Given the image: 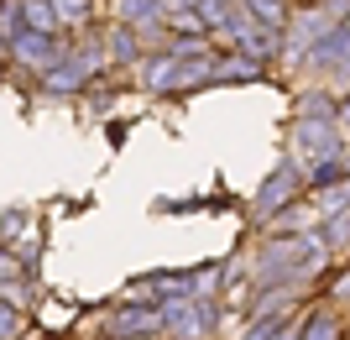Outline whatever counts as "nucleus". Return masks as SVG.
Listing matches in <instances>:
<instances>
[{
	"instance_id": "f257e3e1",
	"label": "nucleus",
	"mask_w": 350,
	"mask_h": 340,
	"mask_svg": "<svg viewBox=\"0 0 350 340\" xmlns=\"http://www.w3.org/2000/svg\"><path fill=\"white\" fill-rule=\"evenodd\" d=\"M298 147L329 152V147H335V136H329V126H324V120H304V126H298Z\"/></svg>"
},
{
	"instance_id": "f03ea898",
	"label": "nucleus",
	"mask_w": 350,
	"mask_h": 340,
	"mask_svg": "<svg viewBox=\"0 0 350 340\" xmlns=\"http://www.w3.org/2000/svg\"><path fill=\"white\" fill-rule=\"evenodd\" d=\"M282 194H293V173H288V168H282V173H278V178H272V183H267V189H262V199H256V209H262V215H267V209L278 205Z\"/></svg>"
},
{
	"instance_id": "7ed1b4c3",
	"label": "nucleus",
	"mask_w": 350,
	"mask_h": 340,
	"mask_svg": "<svg viewBox=\"0 0 350 340\" xmlns=\"http://www.w3.org/2000/svg\"><path fill=\"white\" fill-rule=\"evenodd\" d=\"M21 58L27 63H53V42L37 37V31H27V37H21Z\"/></svg>"
},
{
	"instance_id": "20e7f679",
	"label": "nucleus",
	"mask_w": 350,
	"mask_h": 340,
	"mask_svg": "<svg viewBox=\"0 0 350 340\" xmlns=\"http://www.w3.org/2000/svg\"><path fill=\"white\" fill-rule=\"evenodd\" d=\"M246 11H256L267 21V27H282V16H288V5L282 0H246Z\"/></svg>"
},
{
	"instance_id": "39448f33",
	"label": "nucleus",
	"mask_w": 350,
	"mask_h": 340,
	"mask_svg": "<svg viewBox=\"0 0 350 340\" xmlns=\"http://www.w3.org/2000/svg\"><path fill=\"white\" fill-rule=\"evenodd\" d=\"M340 178H345V168H340L335 157H329V152H324L319 163H314V183H340Z\"/></svg>"
},
{
	"instance_id": "423d86ee",
	"label": "nucleus",
	"mask_w": 350,
	"mask_h": 340,
	"mask_svg": "<svg viewBox=\"0 0 350 340\" xmlns=\"http://www.w3.org/2000/svg\"><path fill=\"white\" fill-rule=\"evenodd\" d=\"M215 74H225V79H256V63H246V58H235V63H219Z\"/></svg>"
},
{
	"instance_id": "0eeeda50",
	"label": "nucleus",
	"mask_w": 350,
	"mask_h": 340,
	"mask_svg": "<svg viewBox=\"0 0 350 340\" xmlns=\"http://www.w3.org/2000/svg\"><path fill=\"white\" fill-rule=\"evenodd\" d=\"M27 21L31 27H53V11H47L42 0H27Z\"/></svg>"
},
{
	"instance_id": "6e6552de",
	"label": "nucleus",
	"mask_w": 350,
	"mask_h": 340,
	"mask_svg": "<svg viewBox=\"0 0 350 340\" xmlns=\"http://www.w3.org/2000/svg\"><path fill=\"white\" fill-rule=\"evenodd\" d=\"M308 340H335V325H329V319H324V314H319V319L308 325Z\"/></svg>"
},
{
	"instance_id": "1a4fd4ad",
	"label": "nucleus",
	"mask_w": 350,
	"mask_h": 340,
	"mask_svg": "<svg viewBox=\"0 0 350 340\" xmlns=\"http://www.w3.org/2000/svg\"><path fill=\"white\" fill-rule=\"evenodd\" d=\"M278 340H298V330H293V325H282V330H278Z\"/></svg>"
}]
</instances>
